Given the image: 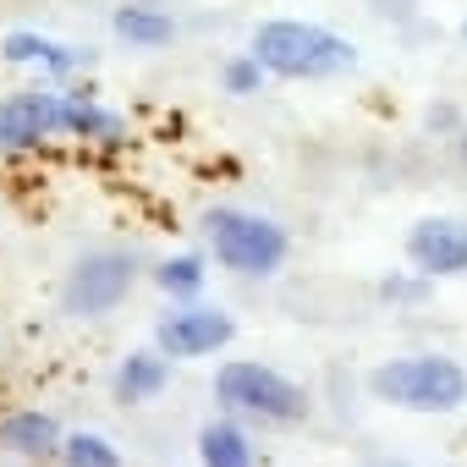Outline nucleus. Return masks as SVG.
Instances as JSON below:
<instances>
[{"label": "nucleus", "mask_w": 467, "mask_h": 467, "mask_svg": "<svg viewBox=\"0 0 467 467\" xmlns=\"http://www.w3.org/2000/svg\"><path fill=\"white\" fill-rule=\"evenodd\" d=\"M259 67L270 78H303V83H319V78H341L358 67V45L319 28V23H297V17H275V23H259L254 34V50Z\"/></svg>", "instance_id": "f257e3e1"}, {"label": "nucleus", "mask_w": 467, "mask_h": 467, "mask_svg": "<svg viewBox=\"0 0 467 467\" xmlns=\"http://www.w3.org/2000/svg\"><path fill=\"white\" fill-rule=\"evenodd\" d=\"M368 390L401 412H456L467 401V368L445 352L390 358L368 374Z\"/></svg>", "instance_id": "f03ea898"}, {"label": "nucleus", "mask_w": 467, "mask_h": 467, "mask_svg": "<svg viewBox=\"0 0 467 467\" xmlns=\"http://www.w3.org/2000/svg\"><path fill=\"white\" fill-rule=\"evenodd\" d=\"M203 231H209L214 259L231 275H248V281L281 275V265L292 254L286 225H275L270 214H254V209H209L203 214Z\"/></svg>", "instance_id": "7ed1b4c3"}, {"label": "nucleus", "mask_w": 467, "mask_h": 467, "mask_svg": "<svg viewBox=\"0 0 467 467\" xmlns=\"http://www.w3.org/2000/svg\"><path fill=\"white\" fill-rule=\"evenodd\" d=\"M214 396L225 412H243V418H259V423H303L308 418V390L297 379H286L281 368L270 363H254V358H237L214 374Z\"/></svg>", "instance_id": "20e7f679"}, {"label": "nucleus", "mask_w": 467, "mask_h": 467, "mask_svg": "<svg viewBox=\"0 0 467 467\" xmlns=\"http://www.w3.org/2000/svg\"><path fill=\"white\" fill-rule=\"evenodd\" d=\"M138 281V265L132 254H116V248H99V254H83L72 270H67V286H61V308L72 319H105L127 303Z\"/></svg>", "instance_id": "39448f33"}, {"label": "nucleus", "mask_w": 467, "mask_h": 467, "mask_svg": "<svg viewBox=\"0 0 467 467\" xmlns=\"http://www.w3.org/2000/svg\"><path fill=\"white\" fill-rule=\"evenodd\" d=\"M231 336H237V319H231L225 308H209V303H192L171 319H160L154 330V347L171 358V363H187V358H209L220 352Z\"/></svg>", "instance_id": "423d86ee"}, {"label": "nucleus", "mask_w": 467, "mask_h": 467, "mask_svg": "<svg viewBox=\"0 0 467 467\" xmlns=\"http://www.w3.org/2000/svg\"><path fill=\"white\" fill-rule=\"evenodd\" d=\"M407 259L418 275H467V220L456 214H423L407 231Z\"/></svg>", "instance_id": "0eeeda50"}, {"label": "nucleus", "mask_w": 467, "mask_h": 467, "mask_svg": "<svg viewBox=\"0 0 467 467\" xmlns=\"http://www.w3.org/2000/svg\"><path fill=\"white\" fill-rule=\"evenodd\" d=\"M67 132L61 127V94L50 88H23L0 99V149L17 154V149H39L45 138Z\"/></svg>", "instance_id": "6e6552de"}, {"label": "nucleus", "mask_w": 467, "mask_h": 467, "mask_svg": "<svg viewBox=\"0 0 467 467\" xmlns=\"http://www.w3.org/2000/svg\"><path fill=\"white\" fill-rule=\"evenodd\" d=\"M165 379H171V358H165L160 347H143V352H127V358H121L110 390H116V401L143 407V401H154V396L165 390Z\"/></svg>", "instance_id": "1a4fd4ad"}, {"label": "nucleus", "mask_w": 467, "mask_h": 467, "mask_svg": "<svg viewBox=\"0 0 467 467\" xmlns=\"http://www.w3.org/2000/svg\"><path fill=\"white\" fill-rule=\"evenodd\" d=\"M61 423L50 418V412H39V407H28V412H12L6 423H0V445H6L12 456H56L61 451Z\"/></svg>", "instance_id": "9d476101"}, {"label": "nucleus", "mask_w": 467, "mask_h": 467, "mask_svg": "<svg viewBox=\"0 0 467 467\" xmlns=\"http://www.w3.org/2000/svg\"><path fill=\"white\" fill-rule=\"evenodd\" d=\"M61 127H67L72 138L105 143V149L127 143V121H121V116H110V110H99L88 94H61Z\"/></svg>", "instance_id": "9b49d317"}, {"label": "nucleus", "mask_w": 467, "mask_h": 467, "mask_svg": "<svg viewBox=\"0 0 467 467\" xmlns=\"http://www.w3.org/2000/svg\"><path fill=\"white\" fill-rule=\"evenodd\" d=\"M198 462L203 467H254V440L243 423L231 418H214L198 429Z\"/></svg>", "instance_id": "f8f14e48"}, {"label": "nucleus", "mask_w": 467, "mask_h": 467, "mask_svg": "<svg viewBox=\"0 0 467 467\" xmlns=\"http://www.w3.org/2000/svg\"><path fill=\"white\" fill-rule=\"evenodd\" d=\"M110 28H116V39H121L127 50H165V45L176 39V23H171L160 6H121V12L110 17Z\"/></svg>", "instance_id": "ddd939ff"}, {"label": "nucleus", "mask_w": 467, "mask_h": 467, "mask_svg": "<svg viewBox=\"0 0 467 467\" xmlns=\"http://www.w3.org/2000/svg\"><path fill=\"white\" fill-rule=\"evenodd\" d=\"M61 467H121V451H116L105 434L78 429V434L61 440Z\"/></svg>", "instance_id": "4468645a"}, {"label": "nucleus", "mask_w": 467, "mask_h": 467, "mask_svg": "<svg viewBox=\"0 0 467 467\" xmlns=\"http://www.w3.org/2000/svg\"><path fill=\"white\" fill-rule=\"evenodd\" d=\"M154 286L171 292V297H198V292H203V259H192V254L165 259V265L154 270Z\"/></svg>", "instance_id": "2eb2a0df"}, {"label": "nucleus", "mask_w": 467, "mask_h": 467, "mask_svg": "<svg viewBox=\"0 0 467 467\" xmlns=\"http://www.w3.org/2000/svg\"><path fill=\"white\" fill-rule=\"evenodd\" d=\"M50 45H56V39H45V34H28V28H17V34H6V39H0V56H6L12 67H45Z\"/></svg>", "instance_id": "dca6fc26"}, {"label": "nucleus", "mask_w": 467, "mask_h": 467, "mask_svg": "<svg viewBox=\"0 0 467 467\" xmlns=\"http://www.w3.org/2000/svg\"><path fill=\"white\" fill-rule=\"evenodd\" d=\"M265 67H259V56H237V61H225V72H220V83H225V94H259L265 88Z\"/></svg>", "instance_id": "f3484780"}, {"label": "nucleus", "mask_w": 467, "mask_h": 467, "mask_svg": "<svg viewBox=\"0 0 467 467\" xmlns=\"http://www.w3.org/2000/svg\"><path fill=\"white\" fill-rule=\"evenodd\" d=\"M363 6H368L379 23H396V28H407V23L418 17V6H423V0H363Z\"/></svg>", "instance_id": "a211bd4d"}, {"label": "nucleus", "mask_w": 467, "mask_h": 467, "mask_svg": "<svg viewBox=\"0 0 467 467\" xmlns=\"http://www.w3.org/2000/svg\"><path fill=\"white\" fill-rule=\"evenodd\" d=\"M78 67H88V50H78V45H50V56H45V72L67 78V72H78Z\"/></svg>", "instance_id": "6ab92c4d"}, {"label": "nucleus", "mask_w": 467, "mask_h": 467, "mask_svg": "<svg viewBox=\"0 0 467 467\" xmlns=\"http://www.w3.org/2000/svg\"><path fill=\"white\" fill-rule=\"evenodd\" d=\"M423 281H429V275H418V281H385L379 292H385L390 303H412V297H423Z\"/></svg>", "instance_id": "aec40b11"}, {"label": "nucleus", "mask_w": 467, "mask_h": 467, "mask_svg": "<svg viewBox=\"0 0 467 467\" xmlns=\"http://www.w3.org/2000/svg\"><path fill=\"white\" fill-rule=\"evenodd\" d=\"M429 127H434V132H462L456 105H429Z\"/></svg>", "instance_id": "412c9836"}, {"label": "nucleus", "mask_w": 467, "mask_h": 467, "mask_svg": "<svg viewBox=\"0 0 467 467\" xmlns=\"http://www.w3.org/2000/svg\"><path fill=\"white\" fill-rule=\"evenodd\" d=\"M456 154H462V165H467V127L456 132Z\"/></svg>", "instance_id": "4be33fe9"}, {"label": "nucleus", "mask_w": 467, "mask_h": 467, "mask_svg": "<svg viewBox=\"0 0 467 467\" xmlns=\"http://www.w3.org/2000/svg\"><path fill=\"white\" fill-rule=\"evenodd\" d=\"M462 39H467V23H462Z\"/></svg>", "instance_id": "5701e85b"}]
</instances>
